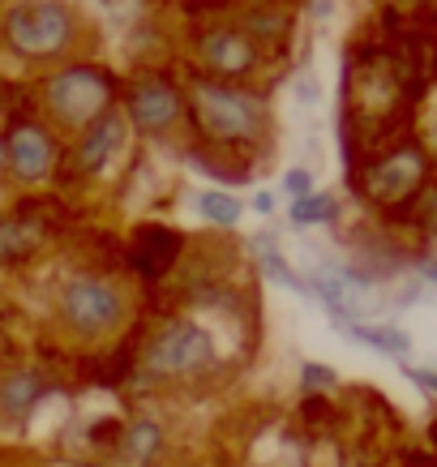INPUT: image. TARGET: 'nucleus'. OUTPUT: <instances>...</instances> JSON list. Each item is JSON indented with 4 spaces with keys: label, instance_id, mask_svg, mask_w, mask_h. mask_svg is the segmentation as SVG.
<instances>
[{
    "label": "nucleus",
    "instance_id": "nucleus-1",
    "mask_svg": "<svg viewBox=\"0 0 437 467\" xmlns=\"http://www.w3.org/2000/svg\"><path fill=\"white\" fill-rule=\"evenodd\" d=\"M214 360L211 335L193 322H172L146 348V373L151 378H193Z\"/></svg>",
    "mask_w": 437,
    "mask_h": 467
},
{
    "label": "nucleus",
    "instance_id": "nucleus-2",
    "mask_svg": "<svg viewBox=\"0 0 437 467\" xmlns=\"http://www.w3.org/2000/svg\"><path fill=\"white\" fill-rule=\"evenodd\" d=\"M60 309H65V317H69V326L78 335L99 339V335H108V330L120 326V317H125V296H120L112 284L82 275V279H69V284H65Z\"/></svg>",
    "mask_w": 437,
    "mask_h": 467
},
{
    "label": "nucleus",
    "instance_id": "nucleus-3",
    "mask_svg": "<svg viewBox=\"0 0 437 467\" xmlns=\"http://www.w3.org/2000/svg\"><path fill=\"white\" fill-rule=\"evenodd\" d=\"M9 43H14L22 57H57L65 39H69V9L57 0H43V5H17L9 14Z\"/></svg>",
    "mask_w": 437,
    "mask_h": 467
},
{
    "label": "nucleus",
    "instance_id": "nucleus-4",
    "mask_svg": "<svg viewBox=\"0 0 437 467\" xmlns=\"http://www.w3.org/2000/svg\"><path fill=\"white\" fill-rule=\"evenodd\" d=\"M198 116L206 133L227 138V142L254 138L262 129V103L254 95L227 90V86H198Z\"/></svg>",
    "mask_w": 437,
    "mask_h": 467
},
{
    "label": "nucleus",
    "instance_id": "nucleus-5",
    "mask_svg": "<svg viewBox=\"0 0 437 467\" xmlns=\"http://www.w3.org/2000/svg\"><path fill=\"white\" fill-rule=\"evenodd\" d=\"M47 103L60 120L86 125L108 108V73L99 69H65L57 82L47 86Z\"/></svg>",
    "mask_w": 437,
    "mask_h": 467
},
{
    "label": "nucleus",
    "instance_id": "nucleus-6",
    "mask_svg": "<svg viewBox=\"0 0 437 467\" xmlns=\"http://www.w3.org/2000/svg\"><path fill=\"white\" fill-rule=\"evenodd\" d=\"M5 155H9V163H14V171L22 181H43V176L52 171V138L35 125H22L14 138H9Z\"/></svg>",
    "mask_w": 437,
    "mask_h": 467
},
{
    "label": "nucleus",
    "instance_id": "nucleus-7",
    "mask_svg": "<svg viewBox=\"0 0 437 467\" xmlns=\"http://www.w3.org/2000/svg\"><path fill=\"white\" fill-rule=\"evenodd\" d=\"M129 112L138 120L141 129H168L176 116H181V99H176V90L163 82H141L133 90V103H129Z\"/></svg>",
    "mask_w": 437,
    "mask_h": 467
},
{
    "label": "nucleus",
    "instance_id": "nucleus-8",
    "mask_svg": "<svg viewBox=\"0 0 437 467\" xmlns=\"http://www.w3.org/2000/svg\"><path fill=\"white\" fill-rule=\"evenodd\" d=\"M202 60L214 73H245L254 65V43L245 39L240 30H214L202 39Z\"/></svg>",
    "mask_w": 437,
    "mask_h": 467
},
{
    "label": "nucleus",
    "instance_id": "nucleus-9",
    "mask_svg": "<svg viewBox=\"0 0 437 467\" xmlns=\"http://www.w3.org/2000/svg\"><path fill=\"white\" fill-rule=\"evenodd\" d=\"M116 146H125V120L108 112L99 125L86 133V142L78 146V168L82 171H103V163L116 155Z\"/></svg>",
    "mask_w": 437,
    "mask_h": 467
},
{
    "label": "nucleus",
    "instance_id": "nucleus-10",
    "mask_svg": "<svg viewBox=\"0 0 437 467\" xmlns=\"http://www.w3.org/2000/svg\"><path fill=\"white\" fill-rule=\"evenodd\" d=\"M43 390H47V378H43V373H35V368H17V373H9V378L0 382V408L9 411L14 420H22L26 411H35V403L43 399Z\"/></svg>",
    "mask_w": 437,
    "mask_h": 467
},
{
    "label": "nucleus",
    "instance_id": "nucleus-11",
    "mask_svg": "<svg viewBox=\"0 0 437 467\" xmlns=\"http://www.w3.org/2000/svg\"><path fill=\"white\" fill-rule=\"evenodd\" d=\"M416 176H421V159H416V155H399V159H390V163H381V168L373 171V193H378V198H386V202H395V198H403V193H408Z\"/></svg>",
    "mask_w": 437,
    "mask_h": 467
},
{
    "label": "nucleus",
    "instance_id": "nucleus-12",
    "mask_svg": "<svg viewBox=\"0 0 437 467\" xmlns=\"http://www.w3.org/2000/svg\"><path fill=\"white\" fill-rule=\"evenodd\" d=\"M163 451V429L155 420H133L125 433V454L133 463H151L155 454Z\"/></svg>",
    "mask_w": 437,
    "mask_h": 467
},
{
    "label": "nucleus",
    "instance_id": "nucleus-13",
    "mask_svg": "<svg viewBox=\"0 0 437 467\" xmlns=\"http://www.w3.org/2000/svg\"><path fill=\"white\" fill-rule=\"evenodd\" d=\"M35 241H39L35 223H0V262H14V257L30 254Z\"/></svg>",
    "mask_w": 437,
    "mask_h": 467
},
{
    "label": "nucleus",
    "instance_id": "nucleus-14",
    "mask_svg": "<svg viewBox=\"0 0 437 467\" xmlns=\"http://www.w3.org/2000/svg\"><path fill=\"white\" fill-rule=\"evenodd\" d=\"M356 339H365L373 343V348H381V352H390V356H403L408 352V335L403 330H395V326H348Z\"/></svg>",
    "mask_w": 437,
    "mask_h": 467
},
{
    "label": "nucleus",
    "instance_id": "nucleus-15",
    "mask_svg": "<svg viewBox=\"0 0 437 467\" xmlns=\"http://www.w3.org/2000/svg\"><path fill=\"white\" fill-rule=\"evenodd\" d=\"M330 214H335V202L326 198V193L297 198V206H292V219H297V223H326Z\"/></svg>",
    "mask_w": 437,
    "mask_h": 467
},
{
    "label": "nucleus",
    "instance_id": "nucleus-16",
    "mask_svg": "<svg viewBox=\"0 0 437 467\" xmlns=\"http://www.w3.org/2000/svg\"><path fill=\"white\" fill-rule=\"evenodd\" d=\"M202 214H206V219H214V223L232 227L240 219V202L227 198V193H202Z\"/></svg>",
    "mask_w": 437,
    "mask_h": 467
},
{
    "label": "nucleus",
    "instance_id": "nucleus-17",
    "mask_svg": "<svg viewBox=\"0 0 437 467\" xmlns=\"http://www.w3.org/2000/svg\"><path fill=\"white\" fill-rule=\"evenodd\" d=\"M262 266H266V275H275L279 284H287V287H297V292H305V284H297V275L287 270V262H283L275 249H262Z\"/></svg>",
    "mask_w": 437,
    "mask_h": 467
},
{
    "label": "nucleus",
    "instance_id": "nucleus-18",
    "mask_svg": "<svg viewBox=\"0 0 437 467\" xmlns=\"http://www.w3.org/2000/svg\"><path fill=\"white\" fill-rule=\"evenodd\" d=\"M283 189H287L292 198H309V171L292 168V171H287V176H283Z\"/></svg>",
    "mask_w": 437,
    "mask_h": 467
},
{
    "label": "nucleus",
    "instance_id": "nucleus-19",
    "mask_svg": "<svg viewBox=\"0 0 437 467\" xmlns=\"http://www.w3.org/2000/svg\"><path fill=\"white\" fill-rule=\"evenodd\" d=\"M305 386H313V390H326V386H335V373L322 365H305Z\"/></svg>",
    "mask_w": 437,
    "mask_h": 467
},
{
    "label": "nucleus",
    "instance_id": "nucleus-20",
    "mask_svg": "<svg viewBox=\"0 0 437 467\" xmlns=\"http://www.w3.org/2000/svg\"><path fill=\"white\" fill-rule=\"evenodd\" d=\"M411 382L429 386V390H437V373H424V368H411Z\"/></svg>",
    "mask_w": 437,
    "mask_h": 467
},
{
    "label": "nucleus",
    "instance_id": "nucleus-21",
    "mask_svg": "<svg viewBox=\"0 0 437 467\" xmlns=\"http://www.w3.org/2000/svg\"><path fill=\"white\" fill-rule=\"evenodd\" d=\"M424 275H429V279H437V262H429V266H424Z\"/></svg>",
    "mask_w": 437,
    "mask_h": 467
},
{
    "label": "nucleus",
    "instance_id": "nucleus-22",
    "mask_svg": "<svg viewBox=\"0 0 437 467\" xmlns=\"http://www.w3.org/2000/svg\"><path fill=\"white\" fill-rule=\"evenodd\" d=\"M0 159H5V142H0Z\"/></svg>",
    "mask_w": 437,
    "mask_h": 467
}]
</instances>
